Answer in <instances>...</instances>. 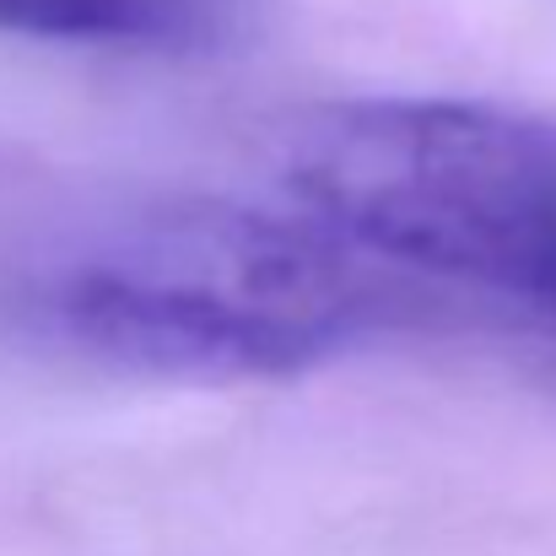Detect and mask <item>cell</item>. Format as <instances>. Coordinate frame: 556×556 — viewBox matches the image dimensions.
Segmentation results:
<instances>
[{
	"mask_svg": "<svg viewBox=\"0 0 556 556\" xmlns=\"http://www.w3.org/2000/svg\"><path fill=\"white\" fill-rule=\"evenodd\" d=\"M383 260L303 205L174 200L103 227L27 281V325L54 346L200 383L298 378L394 319Z\"/></svg>",
	"mask_w": 556,
	"mask_h": 556,
	"instance_id": "cell-1",
	"label": "cell"
},
{
	"mask_svg": "<svg viewBox=\"0 0 556 556\" xmlns=\"http://www.w3.org/2000/svg\"><path fill=\"white\" fill-rule=\"evenodd\" d=\"M287 185L383 265L525 303L556 249V119L454 98H363L303 119Z\"/></svg>",
	"mask_w": 556,
	"mask_h": 556,
	"instance_id": "cell-2",
	"label": "cell"
},
{
	"mask_svg": "<svg viewBox=\"0 0 556 556\" xmlns=\"http://www.w3.org/2000/svg\"><path fill=\"white\" fill-rule=\"evenodd\" d=\"M238 27V0H0V33L125 49V54H205Z\"/></svg>",
	"mask_w": 556,
	"mask_h": 556,
	"instance_id": "cell-3",
	"label": "cell"
},
{
	"mask_svg": "<svg viewBox=\"0 0 556 556\" xmlns=\"http://www.w3.org/2000/svg\"><path fill=\"white\" fill-rule=\"evenodd\" d=\"M525 314H535L541 325H556V254H552V265L541 270V281H535V292H530Z\"/></svg>",
	"mask_w": 556,
	"mask_h": 556,
	"instance_id": "cell-4",
	"label": "cell"
}]
</instances>
